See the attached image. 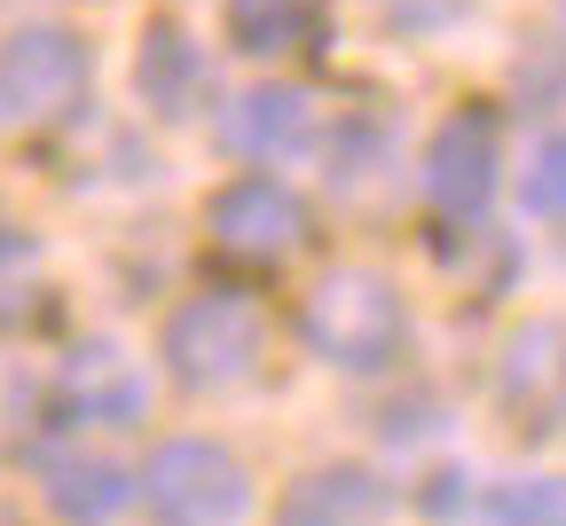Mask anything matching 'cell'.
Returning <instances> with one entry per match:
<instances>
[{
  "label": "cell",
  "mask_w": 566,
  "mask_h": 526,
  "mask_svg": "<svg viewBox=\"0 0 566 526\" xmlns=\"http://www.w3.org/2000/svg\"><path fill=\"white\" fill-rule=\"evenodd\" d=\"M300 346L338 378H378L409 354V298L378 267H323L300 298Z\"/></svg>",
  "instance_id": "6da1fadb"
},
{
  "label": "cell",
  "mask_w": 566,
  "mask_h": 526,
  "mask_svg": "<svg viewBox=\"0 0 566 526\" xmlns=\"http://www.w3.org/2000/svg\"><path fill=\"white\" fill-rule=\"evenodd\" d=\"M488 393H495V417L520 440H566V315H527L504 330L495 346V369H488Z\"/></svg>",
  "instance_id": "52a82bcc"
},
{
  "label": "cell",
  "mask_w": 566,
  "mask_h": 526,
  "mask_svg": "<svg viewBox=\"0 0 566 526\" xmlns=\"http://www.w3.org/2000/svg\"><path fill=\"white\" fill-rule=\"evenodd\" d=\"M158 361L181 393H237L268 361V307L237 283H205L158 330Z\"/></svg>",
  "instance_id": "7a4b0ae2"
},
{
  "label": "cell",
  "mask_w": 566,
  "mask_h": 526,
  "mask_svg": "<svg viewBox=\"0 0 566 526\" xmlns=\"http://www.w3.org/2000/svg\"><path fill=\"white\" fill-rule=\"evenodd\" d=\"M32 487L63 526H103V518H118L134 503V472L118 456H103V448H87V440L32 448Z\"/></svg>",
  "instance_id": "8fae6325"
},
{
  "label": "cell",
  "mask_w": 566,
  "mask_h": 526,
  "mask_svg": "<svg viewBox=\"0 0 566 526\" xmlns=\"http://www.w3.org/2000/svg\"><path fill=\"white\" fill-rule=\"evenodd\" d=\"M0 526H32V518H24V503H17L9 487H0Z\"/></svg>",
  "instance_id": "d6986e66"
},
{
  "label": "cell",
  "mask_w": 566,
  "mask_h": 526,
  "mask_svg": "<svg viewBox=\"0 0 566 526\" xmlns=\"http://www.w3.org/2000/svg\"><path fill=\"white\" fill-rule=\"evenodd\" d=\"M417 189L449 229H472V220L495 204V189H504V118H495V103H457L433 134H424Z\"/></svg>",
  "instance_id": "8992f818"
},
{
  "label": "cell",
  "mask_w": 566,
  "mask_h": 526,
  "mask_svg": "<svg viewBox=\"0 0 566 526\" xmlns=\"http://www.w3.org/2000/svg\"><path fill=\"white\" fill-rule=\"evenodd\" d=\"M457 487H472L464 472H433V480H424V495H417V511L424 518H457V511H472L480 495H457Z\"/></svg>",
  "instance_id": "e0dca14e"
},
{
  "label": "cell",
  "mask_w": 566,
  "mask_h": 526,
  "mask_svg": "<svg viewBox=\"0 0 566 526\" xmlns=\"http://www.w3.org/2000/svg\"><path fill=\"white\" fill-rule=\"evenodd\" d=\"M520 204L535 220H566V126H551L527 149V173H520Z\"/></svg>",
  "instance_id": "2e32d148"
},
{
  "label": "cell",
  "mask_w": 566,
  "mask_h": 526,
  "mask_svg": "<svg viewBox=\"0 0 566 526\" xmlns=\"http://www.w3.org/2000/svg\"><path fill=\"white\" fill-rule=\"evenodd\" d=\"M134 103L158 126H189L212 111V55L181 17H150L134 40Z\"/></svg>",
  "instance_id": "30bf717a"
},
{
  "label": "cell",
  "mask_w": 566,
  "mask_h": 526,
  "mask_svg": "<svg viewBox=\"0 0 566 526\" xmlns=\"http://www.w3.org/2000/svg\"><path fill=\"white\" fill-rule=\"evenodd\" d=\"M48 315V260L24 229L0 220V330H32Z\"/></svg>",
  "instance_id": "5bb4252c"
},
{
  "label": "cell",
  "mask_w": 566,
  "mask_h": 526,
  "mask_svg": "<svg viewBox=\"0 0 566 526\" xmlns=\"http://www.w3.org/2000/svg\"><path fill=\"white\" fill-rule=\"evenodd\" d=\"M134 503L150 526H252V472L229 440H158L150 464L134 472Z\"/></svg>",
  "instance_id": "3957f363"
},
{
  "label": "cell",
  "mask_w": 566,
  "mask_h": 526,
  "mask_svg": "<svg viewBox=\"0 0 566 526\" xmlns=\"http://www.w3.org/2000/svg\"><path fill=\"white\" fill-rule=\"evenodd\" d=\"M95 95V48L71 24H17L0 32V134L71 126Z\"/></svg>",
  "instance_id": "277c9868"
},
{
  "label": "cell",
  "mask_w": 566,
  "mask_h": 526,
  "mask_svg": "<svg viewBox=\"0 0 566 526\" xmlns=\"http://www.w3.org/2000/svg\"><path fill=\"white\" fill-rule=\"evenodd\" d=\"M48 409L71 432H118V424H142L150 378H142V361L118 338H80V346H63L55 369H48Z\"/></svg>",
  "instance_id": "ba28073f"
},
{
  "label": "cell",
  "mask_w": 566,
  "mask_h": 526,
  "mask_svg": "<svg viewBox=\"0 0 566 526\" xmlns=\"http://www.w3.org/2000/svg\"><path fill=\"white\" fill-rule=\"evenodd\" d=\"M221 32H229V48L252 55V63L315 55V40H323V0H221Z\"/></svg>",
  "instance_id": "4fadbf2b"
},
{
  "label": "cell",
  "mask_w": 566,
  "mask_h": 526,
  "mask_svg": "<svg viewBox=\"0 0 566 526\" xmlns=\"http://www.w3.org/2000/svg\"><path fill=\"white\" fill-rule=\"evenodd\" d=\"M386 9H394L401 24H441V17L457 9V0H386Z\"/></svg>",
  "instance_id": "ac0fdd59"
},
{
  "label": "cell",
  "mask_w": 566,
  "mask_h": 526,
  "mask_svg": "<svg viewBox=\"0 0 566 526\" xmlns=\"http://www.w3.org/2000/svg\"><path fill=\"white\" fill-rule=\"evenodd\" d=\"M205 244L229 267L268 275V267H292L315 244V212L283 173H237L205 197Z\"/></svg>",
  "instance_id": "5b68a950"
},
{
  "label": "cell",
  "mask_w": 566,
  "mask_h": 526,
  "mask_svg": "<svg viewBox=\"0 0 566 526\" xmlns=\"http://www.w3.org/2000/svg\"><path fill=\"white\" fill-rule=\"evenodd\" d=\"M323 126H331V111H323L315 87L260 80V87H244L221 111V149L268 173V166H292V158H307V149H323Z\"/></svg>",
  "instance_id": "9c48e42d"
},
{
  "label": "cell",
  "mask_w": 566,
  "mask_h": 526,
  "mask_svg": "<svg viewBox=\"0 0 566 526\" xmlns=\"http://www.w3.org/2000/svg\"><path fill=\"white\" fill-rule=\"evenodd\" d=\"M558 32H566V0H558Z\"/></svg>",
  "instance_id": "ffe728a7"
},
{
  "label": "cell",
  "mask_w": 566,
  "mask_h": 526,
  "mask_svg": "<svg viewBox=\"0 0 566 526\" xmlns=\"http://www.w3.org/2000/svg\"><path fill=\"white\" fill-rule=\"evenodd\" d=\"M394 487L370 464H315L275 495V526H378Z\"/></svg>",
  "instance_id": "7c38bea8"
},
{
  "label": "cell",
  "mask_w": 566,
  "mask_h": 526,
  "mask_svg": "<svg viewBox=\"0 0 566 526\" xmlns=\"http://www.w3.org/2000/svg\"><path fill=\"white\" fill-rule=\"evenodd\" d=\"M480 526H566V480L558 472H520L480 487Z\"/></svg>",
  "instance_id": "9a60e30c"
}]
</instances>
